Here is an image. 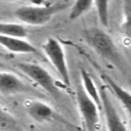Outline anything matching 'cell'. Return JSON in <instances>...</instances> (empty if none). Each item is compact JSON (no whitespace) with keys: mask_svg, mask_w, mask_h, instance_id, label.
Here are the masks:
<instances>
[{"mask_svg":"<svg viewBox=\"0 0 131 131\" xmlns=\"http://www.w3.org/2000/svg\"><path fill=\"white\" fill-rule=\"evenodd\" d=\"M83 40L99 56L116 66L121 71L125 69L122 58L113 38L99 27H89L82 31Z\"/></svg>","mask_w":131,"mask_h":131,"instance_id":"6da1fadb","label":"cell"},{"mask_svg":"<svg viewBox=\"0 0 131 131\" xmlns=\"http://www.w3.org/2000/svg\"><path fill=\"white\" fill-rule=\"evenodd\" d=\"M69 7L67 2L25 5L14 10V16L23 24L29 26H43L50 21L54 15Z\"/></svg>","mask_w":131,"mask_h":131,"instance_id":"7a4b0ae2","label":"cell"},{"mask_svg":"<svg viewBox=\"0 0 131 131\" xmlns=\"http://www.w3.org/2000/svg\"><path fill=\"white\" fill-rule=\"evenodd\" d=\"M41 48L49 60V62L54 68L55 72L58 74L60 80L66 86H70V71L66 58L64 48L58 39L54 37H48L41 45Z\"/></svg>","mask_w":131,"mask_h":131,"instance_id":"3957f363","label":"cell"},{"mask_svg":"<svg viewBox=\"0 0 131 131\" xmlns=\"http://www.w3.org/2000/svg\"><path fill=\"white\" fill-rule=\"evenodd\" d=\"M15 67L42 90L49 93L53 97H58L59 90L53 76L42 66L33 62L18 61L15 63Z\"/></svg>","mask_w":131,"mask_h":131,"instance_id":"277c9868","label":"cell"},{"mask_svg":"<svg viewBox=\"0 0 131 131\" xmlns=\"http://www.w3.org/2000/svg\"><path fill=\"white\" fill-rule=\"evenodd\" d=\"M75 98L86 130L96 131L99 123V106L86 93L81 85V82L76 85Z\"/></svg>","mask_w":131,"mask_h":131,"instance_id":"5b68a950","label":"cell"},{"mask_svg":"<svg viewBox=\"0 0 131 131\" xmlns=\"http://www.w3.org/2000/svg\"><path fill=\"white\" fill-rule=\"evenodd\" d=\"M100 98H101V112L103 113L105 126L107 131H128L125 123L121 119L114 102L112 101L108 93V89L105 86H101Z\"/></svg>","mask_w":131,"mask_h":131,"instance_id":"8992f818","label":"cell"},{"mask_svg":"<svg viewBox=\"0 0 131 131\" xmlns=\"http://www.w3.org/2000/svg\"><path fill=\"white\" fill-rule=\"evenodd\" d=\"M30 87L15 74L0 71V93L4 95H14L30 92Z\"/></svg>","mask_w":131,"mask_h":131,"instance_id":"52a82bcc","label":"cell"},{"mask_svg":"<svg viewBox=\"0 0 131 131\" xmlns=\"http://www.w3.org/2000/svg\"><path fill=\"white\" fill-rule=\"evenodd\" d=\"M25 106H26V110L29 116L38 123L47 122L51 120L55 115L54 111L48 103L42 100H39V99L29 100L27 101Z\"/></svg>","mask_w":131,"mask_h":131,"instance_id":"ba28073f","label":"cell"},{"mask_svg":"<svg viewBox=\"0 0 131 131\" xmlns=\"http://www.w3.org/2000/svg\"><path fill=\"white\" fill-rule=\"evenodd\" d=\"M0 46L5 48L8 51L13 53H21V54H29V53H36L37 49L33 44H31L26 39L13 38L8 36L0 35Z\"/></svg>","mask_w":131,"mask_h":131,"instance_id":"9c48e42d","label":"cell"},{"mask_svg":"<svg viewBox=\"0 0 131 131\" xmlns=\"http://www.w3.org/2000/svg\"><path fill=\"white\" fill-rule=\"evenodd\" d=\"M103 79L106 82L108 89L114 93L116 98L120 101L121 105L127 113V115L130 119V122H131V92L128 91L127 89H125L124 87H122L120 84H118L115 80H113L111 77H108L106 75L103 76Z\"/></svg>","mask_w":131,"mask_h":131,"instance_id":"30bf717a","label":"cell"},{"mask_svg":"<svg viewBox=\"0 0 131 131\" xmlns=\"http://www.w3.org/2000/svg\"><path fill=\"white\" fill-rule=\"evenodd\" d=\"M80 82L82 87L84 88V90L86 91V93L94 100V102L99 106V108L101 110V98H100V90L99 88L96 86L95 82L93 81V78L89 75V73L84 70L81 69L80 70Z\"/></svg>","mask_w":131,"mask_h":131,"instance_id":"8fae6325","label":"cell"},{"mask_svg":"<svg viewBox=\"0 0 131 131\" xmlns=\"http://www.w3.org/2000/svg\"><path fill=\"white\" fill-rule=\"evenodd\" d=\"M0 35L26 39L28 37V30L24 25L20 24L0 21Z\"/></svg>","mask_w":131,"mask_h":131,"instance_id":"7c38bea8","label":"cell"},{"mask_svg":"<svg viewBox=\"0 0 131 131\" xmlns=\"http://www.w3.org/2000/svg\"><path fill=\"white\" fill-rule=\"evenodd\" d=\"M93 3H94V0H75L74 4L71 7L69 18L71 20L79 18L80 16L87 13L91 9V7L93 6Z\"/></svg>","mask_w":131,"mask_h":131,"instance_id":"4fadbf2b","label":"cell"},{"mask_svg":"<svg viewBox=\"0 0 131 131\" xmlns=\"http://www.w3.org/2000/svg\"><path fill=\"white\" fill-rule=\"evenodd\" d=\"M93 5L100 25L107 28L110 24V0H94Z\"/></svg>","mask_w":131,"mask_h":131,"instance_id":"5bb4252c","label":"cell"},{"mask_svg":"<svg viewBox=\"0 0 131 131\" xmlns=\"http://www.w3.org/2000/svg\"><path fill=\"white\" fill-rule=\"evenodd\" d=\"M122 8L123 19L121 24V32L131 41V0H124Z\"/></svg>","mask_w":131,"mask_h":131,"instance_id":"9a60e30c","label":"cell"},{"mask_svg":"<svg viewBox=\"0 0 131 131\" xmlns=\"http://www.w3.org/2000/svg\"><path fill=\"white\" fill-rule=\"evenodd\" d=\"M16 128V121L14 118L0 106V130H14Z\"/></svg>","mask_w":131,"mask_h":131,"instance_id":"2e32d148","label":"cell"},{"mask_svg":"<svg viewBox=\"0 0 131 131\" xmlns=\"http://www.w3.org/2000/svg\"><path fill=\"white\" fill-rule=\"evenodd\" d=\"M1 1H5V2H15V1H18V0H1Z\"/></svg>","mask_w":131,"mask_h":131,"instance_id":"e0dca14e","label":"cell"},{"mask_svg":"<svg viewBox=\"0 0 131 131\" xmlns=\"http://www.w3.org/2000/svg\"><path fill=\"white\" fill-rule=\"evenodd\" d=\"M2 68H4V64H3V63L0 61V69H2Z\"/></svg>","mask_w":131,"mask_h":131,"instance_id":"ac0fdd59","label":"cell"}]
</instances>
